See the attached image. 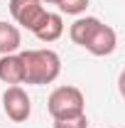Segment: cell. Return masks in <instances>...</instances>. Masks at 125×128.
I'll use <instances>...</instances> for the list:
<instances>
[{
	"instance_id": "10",
	"label": "cell",
	"mask_w": 125,
	"mask_h": 128,
	"mask_svg": "<svg viewBox=\"0 0 125 128\" xmlns=\"http://www.w3.org/2000/svg\"><path fill=\"white\" fill-rule=\"evenodd\" d=\"M88 2L91 0H57V8L66 15H81V12H86Z\"/></svg>"
},
{
	"instance_id": "11",
	"label": "cell",
	"mask_w": 125,
	"mask_h": 128,
	"mask_svg": "<svg viewBox=\"0 0 125 128\" xmlns=\"http://www.w3.org/2000/svg\"><path fill=\"white\" fill-rule=\"evenodd\" d=\"M52 128H88V118H86V113H81V116H74V118L54 121Z\"/></svg>"
},
{
	"instance_id": "4",
	"label": "cell",
	"mask_w": 125,
	"mask_h": 128,
	"mask_svg": "<svg viewBox=\"0 0 125 128\" xmlns=\"http://www.w3.org/2000/svg\"><path fill=\"white\" fill-rule=\"evenodd\" d=\"M10 15L20 27L34 32L47 15V8L42 0H10Z\"/></svg>"
},
{
	"instance_id": "5",
	"label": "cell",
	"mask_w": 125,
	"mask_h": 128,
	"mask_svg": "<svg viewBox=\"0 0 125 128\" xmlns=\"http://www.w3.org/2000/svg\"><path fill=\"white\" fill-rule=\"evenodd\" d=\"M115 47H118V34H115L113 27L103 25V22L96 25V30L91 32V37L83 44V49L91 52L93 57H108V54L115 52Z\"/></svg>"
},
{
	"instance_id": "2",
	"label": "cell",
	"mask_w": 125,
	"mask_h": 128,
	"mask_svg": "<svg viewBox=\"0 0 125 128\" xmlns=\"http://www.w3.org/2000/svg\"><path fill=\"white\" fill-rule=\"evenodd\" d=\"M47 111L52 121H64L86 113V98L76 86H57L47 98Z\"/></svg>"
},
{
	"instance_id": "3",
	"label": "cell",
	"mask_w": 125,
	"mask_h": 128,
	"mask_svg": "<svg viewBox=\"0 0 125 128\" xmlns=\"http://www.w3.org/2000/svg\"><path fill=\"white\" fill-rule=\"evenodd\" d=\"M0 98H2V111L12 123H25L32 116V98L22 86H7Z\"/></svg>"
},
{
	"instance_id": "13",
	"label": "cell",
	"mask_w": 125,
	"mask_h": 128,
	"mask_svg": "<svg viewBox=\"0 0 125 128\" xmlns=\"http://www.w3.org/2000/svg\"><path fill=\"white\" fill-rule=\"evenodd\" d=\"M110 128H113V126H110Z\"/></svg>"
},
{
	"instance_id": "12",
	"label": "cell",
	"mask_w": 125,
	"mask_h": 128,
	"mask_svg": "<svg viewBox=\"0 0 125 128\" xmlns=\"http://www.w3.org/2000/svg\"><path fill=\"white\" fill-rule=\"evenodd\" d=\"M42 2H47V5H57V0H42Z\"/></svg>"
},
{
	"instance_id": "1",
	"label": "cell",
	"mask_w": 125,
	"mask_h": 128,
	"mask_svg": "<svg viewBox=\"0 0 125 128\" xmlns=\"http://www.w3.org/2000/svg\"><path fill=\"white\" fill-rule=\"evenodd\" d=\"M20 59H22V84H30V86H44L52 81L59 79L62 74V59L54 49H27V52H20Z\"/></svg>"
},
{
	"instance_id": "7",
	"label": "cell",
	"mask_w": 125,
	"mask_h": 128,
	"mask_svg": "<svg viewBox=\"0 0 125 128\" xmlns=\"http://www.w3.org/2000/svg\"><path fill=\"white\" fill-rule=\"evenodd\" d=\"M39 42H57L59 37L64 34V20L59 12H47L44 20L39 22V27L32 32Z\"/></svg>"
},
{
	"instance_id": "9",
	"label": "cell",
	"mask_w": 125,
	"mask_h": 128,
	"mask_svg": "<svg viewBox=\"0 0 125 128\" xmlns=\"http://www.w3.org/2000/svg\"><path fill=\"white\" fill-rule=\"evenodd\" d=\"M101 20L98 17H78L76 22L69 27V37H71V42L78 44V47H83L86 44V40L91 37V32L96 30V25H98Z\"/></svg>"
},
{
	"instance_id": "6",
	"label": "cell",
	"mask_w": 125,
	"mask_h": 128,
	"mask_svg": "<svg viewBox=\"0 0 125 128\" xmlns=\"http://www.w3.org/2000/svg\"><path fill=\"white\" fill-rule=\"evenodd\" d=\"M22 59L20 54H2L0 57V81L2 84H10V86H20L22 84Z\"/></svg>"
},
{
	"instance_id": "8",
	"label": "cell",
	"mask_w": 125,
	"mask_h": 128,
	"mask_svg": "<svg viewBox=\"0 0 125 128\" xmlns=\"http://www.w3.org/2000/svg\"><path fill=\"white\" fill-rule=\"evenodd\" d=\"M20 44H22L20 27L0 20V57L2 54H15L17 49H20Z\"/></svg>"
}]
</instances>
